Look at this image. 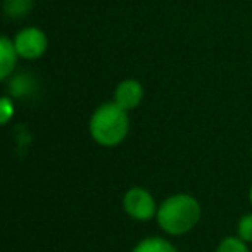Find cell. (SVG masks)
<instances>
[{
    "label": "cell",
    "instance_id": "6da1fadb",
    "mask_svg": "<svg viewBox=\"0 0 252 252\" xmlns=\"http://www.w3.org/2000/svg\"><path fill=\"white\" fill-rule=\"evenodd\" d=\"M202 206L190 193H173L166 197L158 207L156 221L159 228L169 237H182L199 224Z\"/></svg>",
    "mask_w": 252,
    "mask_h": 252
},
{
    "label": "cell",
    "instance_id": "277c9868",
    "mask_svg": "<svg viewBox=\"0 0 252 252\" xmlns=\"http://www.w3.org/2000/svg\"><path fill=\"white\" fill-rule=\"evenodd\" d=\"M14 47L19 57L25 61H36L45 56L49 49V38L45 32L36 26H26L14 36Z\"/></svg>",
    "mask_w": 252,
    "mask_h": 252
},
{
    "label": "cell",
    "instance_id": "9c48e42d",
    "mask_svg": "<svg viewBox=\"0 0 252 252\" xmlns=\"http://www.w3.org/2000/svg\"><path fill=\"white\" fill-rule=\"evenodd\" d=\"M214 252H251V251H249L247 242L242 240L238 235H228V237L221 238Z\"/></svg>",
    "mask_w": 252,
    "mask_h": 252
},
{
    "label": "cell",
    "instance_id": "ba28073f",
    "mask_svg": "<svg viewBox=\"0 0 252 252\" xmlns=\"http://www.w3.org/2000/svg\"><path fill=\"white\" fill-rule=\"evenodd\" d=\"M33 7V0H4V12L7 18L19 19L30 14Z\"/></svg>",
    "mask_w": 252,
    "mask_h": 252
},
{
    "label": "cell",
    "instance_id": "7c38bea8",
    "mask_svg": "<svg viewBox=\"0 0 252 252\" xmlns=\"http://www.w3.org/2000/svg\"><path fill=\"white\" fill-rule=\"evenodd\" d=\"M249 200H251V206H252V185H251V189H249Z\"/></svg>",
    "mask_w": 252,
    "mask_h": 252
},
{
    "label": "cell",
    "instance_id": "3957f363",
    "mask_svg": "<svg viewBox=\"0 0 252 252\" xmlns=\"http://www.w3.org/2000/svg\"><path fill=\"white\" fill-rule=\"evenodd\" d=\"M158 207L154 195L144 187H131L123 195V209L135 221L144 223V221L156 220Z\"/></svg>",
    "mask_w": 252,
    "mask_h": 252
},
{
    "label": "cell",
    "instance_id": "7a4b0ae2",
    "mask_svg": "<svg viewBox=\"0 0 252 252\" xmlns=\"http://www.w3.org/2000/svg\"><path fill=\"white\" fill-rule=\"evenodd\" d=\"M88 131L92 140L100 147H118L130 133V116L114 100L100 104L90 116Z\"/></svg>",
    "mask_w": 252,
    "mask_h": 252
},
{
    "label": "cell",
    "instance_id": "8fae6325",
    "mask_svg": "<svg viewBox=\"0 0 252 252\" xmlns=\"http://www.w3.org/2000/svg\"><path fill=\"white\" fill-rule=\"evenodd\" d=\"M237 235L247 244H252V213H247L238 220Z\"/></svg>",
    "mask_w": 252,
    "mask_h": 252
},
{
    "label": "cell",
    "instance_id": "4fadbf2b",
    "mask_svg": "<svg viewBox=\"0 0 252 252\" xmlns=\"http://www.w3.org/2000/svg\"><path fill=\"white\" fill-rule=\"evenodd\" d=\"M251 156H252V151H251Z\"/></svg>",
    "mask_w": 252,
    "mask_h": 252
},
{
    "label": "cell",
    "instance_id": "30bf717a",
    "mask_svg": "<svg viewBox=\"0 0 252 252\" xmlns=\"http://www.w3.org/2000/svg\"><path fill=\"white\" fill-rule=\"evenodd\" d=\"M16 112V105H14V98L4 95L0 98V125H7L12 118H14Z\"/></svg>",
    "mask_w": 252,
    "mask_h": 252
},
{
    "label": "cell",
    "instance_id": "5b68a950",
    "mask_svg": "<svg viewBox=\"0 0 252 252\" xmlns=\"http://www.w3.org/2000/svg\"><path fill=\"white\" fill-rule=\"evenodd\" d=\"M144 85L138 80H133V78H126V80L119 81L114 88V97L112 100L119 105L125 111H133L144 100Z\"/></svg>",
    "mask_w": 252,
    "mask_h": 252
},
{
    "label": "cell",
    "instance_id": "8992f818",
    "mask_svg": "<svg viewBox=\"0 0 252 252\" xmlns=\"http://www.w3.org/2000/svg\"><path fill=\"white\" fill-rule=\"evenodd\" d=\"M19 59V54L14 47V40L2 36L0 38V80L5 81L12 74L16 63Z\"/></svg>",
    "mask_w": 252,
    "mask_h": 252
},
{
    "label": "cell",
    "instance_id": "52a82bcc",
    "mask_svg": "<svg viewBox=\"0 0 252 252\" xmlns=\"http://www.w3.org/2000/svg\"><path fill=\"white\" fill-rule=\"evenodd\" d=\"M131 252H180L164 237H145L131 249Z\"/></svg>",
    "mask_w": 252,
    "mask_h": 252
}]
</instances>
